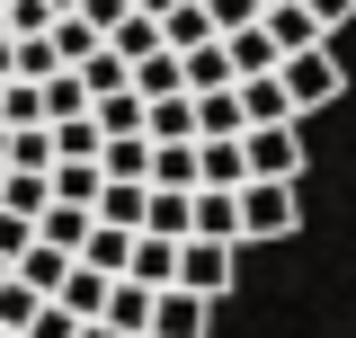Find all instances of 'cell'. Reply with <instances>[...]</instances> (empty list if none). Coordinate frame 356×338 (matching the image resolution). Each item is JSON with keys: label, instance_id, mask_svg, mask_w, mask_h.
Segmentation results:
<instances>
[{"label": "cell", "instance_id": "cell-39", "mask_svg": "<svg viewBox=\"0 0 356 338\" xmlns=\"http://www.w3.org/2000/svg\"><path fill=\"white\" fill-rule=\"evenodd\" d=\"M9 276H18V258H0V285H9Z\"/></svg>", "mask_w": 356, "mask_h": 338}, {"label": "cell", "instance_id": "cell-27", "mask_svg": "<svg viewBox=\"0 0 356 338\" xmlns=\"http://www.w3.org/2000/svg\"><path fill=\"white\" fill-rule=\"evenodd\" d=\"M44 303H54V294H36L27 276H9V285H0V330H27V321L44 312Z\"/></svg>", "mask_w": 356, "mask_h": 338}, {"label": "cell", "instance_id": "cell-30", "mask_svg": "<svg viewBox=\"0 0 356 338\" xmlns=\"http://www.w3.org/2000/svg\"><path fill=\"white\" fill-rule=\"evenodd\" d=\"M205 187H250V161H241V143H205Z\"/></svg>", "mask_w": 356, "mask_h": 338}, {"label": "cell", "instance_id": "cell-25", "mask_svg": "<svg viewBox=\"0 0 356 338\" xmlns=\"http://www.w3.org/2000/svg\"><path fill=\"white\" fill-rule=\"evenodd\" d=\"M107 45H116L125 63H152V54H161V45H170V36H161V18H152V9H134V18H125V27H116V36H107Z\"/></svg>", "mask_w": 356, "mask_h": 338}, {"label": "cell", "instance_id": "cell-17", "mask_svg": "<svg viewBox=\"0 0 356 338\" xmlns=\"http://www.w3.org/2000/svg\"><path fill=\"white\" fill-rule=\"evenodd\" d=\"M72 267H81V250H54V241H36V250L18 258V276H27L36 294H63V285H72Z\"/></svg>", "mask_w": 356, "mask_h": 338}, {"label": "cell", "instance_id": "cell-3", "mask_svg": "<svg viewBox=\"0 0 356 338\" xmlns=\"http://www.w3.org/2000/svg\"><path fill=\"white\" fill-rule=\"evenodd\" d=\"M241 161H250V178H303V116L250 125V134H241Z\"/></svg>", "mask_w": 356, "mask_h": 338}, {"label": "cell", "instance_id": "cell-1", "mask_svg": "<svg viewBox=\"0 0 356 338\" xmlns=\"http://www.w3.org/2000/svg\"><path fill=\"white\" fill-rule=\"evenodd\" d=\"M303 223V178H250L241 187V241H285Z\"/></svg>", "mask_w": 356, "mask_h": 338}, {"label": "cell", "instance_id": "cell-24", "mask_svg": "<svg viewBox=\"0 0 356 338\" xmlns=\"http://www.w3.org/2000/svg\"><path fill=\"white\" fill-rule=\"evenodd\" d=\"M232 81H241V72H232V45H196V54H187V89H232Z\"/></svg>", "mask_w": 356, "mask_h": 338}, {"label": "cell", "instance_id": "cell-10", "mask_svg": "<svg viewBox=\"0 0 356 338\" xmlns=\"http://www.w3.org/2000/svg\"><path fill=\"white\" fill-rule=\"evenodd\" d=\"M107 196V161H54V205H89Z\"/></svg>", "mask_w": 356, "mask_h": 338}, {"label": "cell", "instance_id": "cell-14", "mask_svg": "<svg viewBox=\"0 0 356 338\" xmlns=\"http://www.w3.org/2000/svg\"><path fill=\"white\" fill-rule=\"evenodd\" d=\"M44 116H54V125H63V116H98V89H89V72H72V63H63V72L44 81Z\"/></svg>", "mask_w": 356, "mask_h": 338}, {"label": "cell", "instance_id": "cell-35", "mask_svg": "<svg viewBox=\"0 0 356 338\" xmlns=\"http://www.w3.org/2000/svg\"><path fill=\"white\" fill-rule=\"evenodd\" d=\"M205 9H214V27H222V36H241V27H259V18H267L259 0H205Z\"/></svg>", "mask_w": 356, "mask_h": 338}, {"label": "cell", "instance_id": "cell-4", "mask_svg": "<svg viewBox=\"0 0 356 338\" xmlns=\"http://www.w3.org/2000/svg\"><path fill=\"white\" fill-rule=\"evenodd\" d=\"M232 276H241V241L196 232V241L178 250V285H187V294H232Z\"/></svg>", "mask_w": 356, "mask_h": 338}, {"label": "cell", "instance_id": "cell-33", "mask_svg": "<svg viewBox=\"0 0 356 338\" xmlns=\"http://www.w3.org/2000/svg\"><path fill=\"white\" fill-rule=\"evenodd\" d=\"M9 125H54L44 116V81H9Z\"/></svg>", "mask_w": 356, "mask_h": 338}, {"label": "cell", "instance_id": "cell-8", "mask_svg": "<svg viewBox=\"0 0 356 338\" xmlns=\"http://www.w3.org/2000/svg\"><path fill=\"white\" fill-rule=\"evenodd\" d=\"M134 241H143V232H125V223H89V267H98V276H134Z\"/></svg>", "mask_w": 356, "mask_h": 338}, {"label": "cell", "instance_id": "cell-15", "mask_svg": "<svg viewBox=\"0 0 356 338\" xmlns=\"http://www.w3.org/2000/svg\"><path fill=\"white\" fill-rule=\"evenodd\" d=\"M178 250H187V241H170V232H143V241H134V276L170 294V285H178Z\"/></svg>", "mask_w": 356, "mask_h": 338}, {"label": "cell", "instance_id": "cell-41", "mask_svg": "<svg viewBox=\"0 0 356 338\" xmlns=\"http://www.w3.org/2000/svg\"><path fill=\"white\" fill-rule=\"evenodd\" d=\"M0 338H18V330H0Z\"/></svg>", "mask_w": 356, "mask_h": 338}, {"label": "cell", "instance_id": "cell-36", "mask_svg": "<svg viewBox=\"0 0 356 338\" xmlns=\"http://www.w3.org/2000/svg\"><path fill=\"white\" fill-rule=\"evenodd\" d=\"M303 9H312V18H321V27H330V36H339V27H348V18H356V0H303Z\"/></svg>", "mask_w": 356, "mask_h": 338}, {"label": "cell", "instance_id": "cell-5", "mask_svg": "<svg viewBox=\"0 0 356 338\" xmlns=\"http://www.w3.org/2000/svg\"><path fill=\"white\" fill-rule=\"evenodd\" d=\"M98 321H116L125 338H152V321H161V285H143V276H116V294H107V312Z\"/></svg>", "mask_w": 356, "mask_h": 338}, {"label": "cell", "instance_id": "cell-26", "mask_svg": "<svg viewBox=\"0 0 356 338\" xmlns=\"http://www.w3.org/2000/svg\"><path fill=\"white\" fill-rule=\"evenodd\" d=\"M18 134V152H9V169H54L63 161V143H54V125H9Z\"/></svg>", "mask_w": 356, "mask_h": 338}, {"label": "cell", "instance_id": "cell-7", "mask_svg": "<svg viewBox=\"0 0 356 338\" xmlns=\"http://www.w3.org/2000/svg\"><path fill=\"white\" fill-rule=\"evenodd\" d=\"M196 125H205V143H241V134H250L241 81H232V89H196Z\"/></svg>", "mask_w": 356, "mask_h": 338}, {"label": "cell", "instance_id": "cell-34", "mask_svg": "<svg viewBox=\"0 0 356 338\" xmlns=\"http://www.w3.org/2000/svg\"><path fill=\"white\" fill-rule=\"evenodd\" d=\"M36 250V214H9L0 205V258H27Z\"/></svg>", "mask_w": 356, "mask_h": 338}, {"label": "cell", "instance_id": "cell-11", "mask_svg": "<svg viewBox=\"0 0 356 338\" xmlns=\"http://www.w3.org/2000/svg\"><path fill=\"white\" fill-rule=\"evenodd\" d=\"M98 223H125V232H143V223H152V178H107Z\"/></svg>", "mask_w": 356, "mask_h": 338}, {"label": "cell", "instance_id": "cell-18", "mask_svg": "<svg viewBox=\"0 0 356 338\" xmlns=\"http://www.w3.org/2000/svg\"><path fill=\"white\" fill-rule=\"evenodd\" d=\"M161 36H170L178 54H196V45H214L222 27H214V9H205V0H178L170 18H161Z\"/></svg>", "mask_w": 356, "mask_h": 338}, {"label": "cell", "instance_id": "cell-16", "mask_svg": "<svg viewBox=\"0 0 356 338\" xmlns=\"http://www.w3.org/2000/svg\"><path fill=\"white\" fill-rule=\"evenodd\" d=\"M143 232H170V241H196V187H152V223Z\"/></svg>", "mask_w": 356, "mask_h": 338}, {"label": "cell", "instance_id": "cell-12", "mask_svg": "<svg viewBox=\"0 0 356 338\" xmlns=\"http://www.w3.org/2000/svg\"><path fill=\"white\" fill-rule=\"evenodd\" d=\"M222 45H232V72H241V81H267V72L285 63V45L267 36V18H259V27H241V36H222Z\"/></svg>", "mask_w": 356, "mask_h": 338}, {"label": "cell", "instance_id": "cell-38", "mask_svg": "<svg viewBox=\"0 0 356 338\" xmlns=\"http://www.w3.org/2000/svg\"><path fill=\"white\" fill-rule=\"evenodd\" d=\"M9 152H18V134H9V125H0V169H9Z\"/></svg>", "mask_w": 356, "mask_h": 338}, {"label": "cell", "instance_id": "cell-9", "mask_svg": "<svg viewBox=\"0 0 356 338\" xmlns=\"http://www.w3.org/2000/svg\"><path fill=\"white\" fill-rule=\"evenodd\" d=\"M152 143H205V125H196V89L152 98Z\"/></svg>", "mask_w": 356, "mask_h": 338}, {"label": "cell", "instance_id": "cell-28", "mask_svg": "<svg viewBox=\"0 0 356 338\" xmlns=\"http://www.w3.org/2000/svg\"><path fill=\"white\" fill-rule=\"evenodd\" d=\"M54 143H63V161H98V152H107L98 116H63V125H54Z\"/></svg>", "mask_w": 356, "mask_h": 338}, {"label": "cell", "instance_id": "cell-19", "mask_svg": "<svg viewBox=\"0 0 356 338\" xmlns=\"http://www.w3.org/2000/svg\"><path fill=\"white\" fill-rule=\"evenodd\" d=\"M241 107H250V125H285V116H303L294 89L276 81V72H267V81H241Z\"/></svg>", "mask_w": 356, "mask_h": 338}, {"label": "cell", "instance_id": "cell-23", "mask_svg": "<svg viewBox=\"0 0 356 338\" xmlns=\"http://www.w3.org/2000/svg\"><path fill=\"white\" fill-rule=\"evenodd\" d=\"M89 223H98L89 205H54V214L36 223V241H54V250H89Z\"/></svg>", "mask_w": 356, "mask_h": 338}, {"label": "cell", "instance_id": "cell-32", "mask_svg": "<svg viewBox=\"0 0 356 338\" xmlns=\"http://www.w3.org/2000/svg\"><path fill=\"white\" fill-rule=\"evenodd\" d=\"M81 330H89V321L72 312V303H44V312H36V321H27L18 338H81Z\"/></svg>", "mask_w": 356, "mask_h": 338}, {"label": "cell", "instance_id": "cell-22", "mask_svg": "<svg viewBox=\"0 0 356 338\" xmlns=\"http://www.w3.org/2000/svg\"><path fill=\"white\" fill-rule=\"evenodd\" d=\"M107 294H116V276H98V267H89V258H81V267H72V285H63V294H54V303H72L81 321H98V312H107Z\"/></svg>", "mask_w": 356, "mask_h": 338}, {"label": "cell", "instance_id": "cell-2", "mask_svg": "<svg viewBox=\"0 0 356 338\" xmlns=\"http://www.w3.org/2000/svg\"><path fill=\"white\" fill-rule=\"evenodd\" d=\"M276 81L294 89V107H339V89H348V63H339V54H330V45H303V54H285V63H276Z\"/></svg>", "mask_w": 356, "mask_h": 338}, {"label": "cell", "instance_id": "cell-40", "mask_svg": "<svg viewBox=\"0 0 356 338\" xmlns=\"http://www.w3.org/2000/svg\"><path fill=\"white\" fill-rule=\"evenodd\" d=\"M259 9H276V0H259Z\"/></svg>", "mask_w": 356, "mask_h": 338}, {"label": "cell", "instance_id": "cell-31", "mask_svg": "<svg viewBox=\"0 0 356 338\" xmlns=\"http://www.w3.org/2000/svg\"><path fill=\"white\" fill-rule=\"evenodd\" d=\"M54 45H63V63H89V54H98L107 36H98V27H89L81 9H72V18H54Z\"/></svg>", "mask_w": 356, "mask_h": 338}, {"label": "cell", "instance_id": "cell-29", "mask_svg": "<svg viewBox=\"0 0 356 338\" xmlns=\"http://www.w3.org/2000/svg\"><path fill=\"white\" fill-rule=\"evenodd\" d=\"M63 72V45L54 36H18V81H54Z\"/></svg>", "mask_w": 356, "mask_h": 338}, {"label": "cell", "instance_id": "cell-37", "mask_svg": "<svg viewBox=\"0 0 356 338\" xmlns=\"http://www.w3.org/2000/svg\"><path fill=\"white\" fill-rule=\"evenodd\" d=\"M81 338H125V330H116V321H89V330H81Z\"/></svg>", "mask_w": 356, "mask_h": 338}, {"label": "cell", "instance_id": "cell-20", "mask_svg": "<svg viewBox=\"0 0 356 338\" xmlns=\"http://www.w3.org/2000/svg\"><path fill=\"white\" fill-rule=\"evenodd\" d=\"M98 134H107V143H116V134H152V98H143V89L98 98Z\"/></svg>", "mask_w": 356, "mask_h": 338}, {"label": "cell", "instance_id": "cell-13", "mask_svg": "<svg viewBox=\"0 0 356 338\" xmlns=\"http://www.w3.org/2000/svg\"><path fill=\"white\" fill-rule=\"evenodd\" d=\"M267 36L285 45V54H303V45H330V27L312 18L303 0H276V9H267Z\"/></svg>", "mask_w": 356, "mask_h": 338}, {"label": "cell", "instance_id": "cell-21", "mask_svg": "<svg viewBox=\"0 0 356 338\" xmlns=\"http://www.w3.org/2000/svg\"><path fill=\"white\" fill-rule=\"evenodd\" d=\"M196 232L241 241V187H196Z\"/></svg>", "mask_w": 356, "mask_h": 338}, {"label": "cell", "instance_id": "cell-6", "mask_svg": "<svg viewBox=\"0 0 356 338\" xmlns=\"http://www.w3.org/2000/svg\"><path fill=\"white\" fill-rule=\"evenodd\" d=\"M152 338H214V294H187V285H170V294H161Z\"/></svg>", "mask_w": 356, "mask_h": 338}]
</instances>
